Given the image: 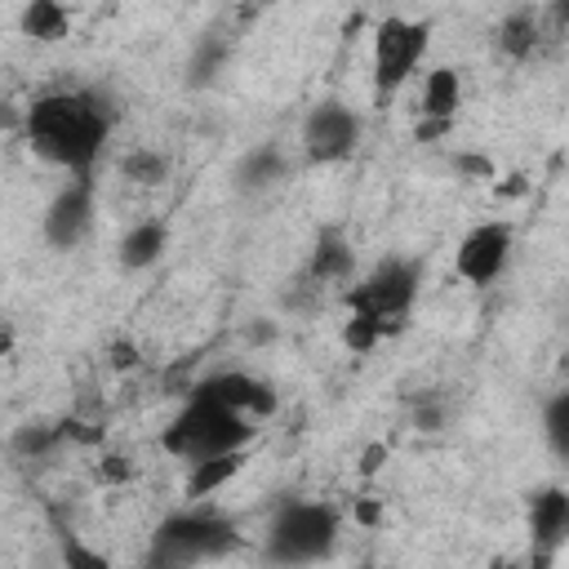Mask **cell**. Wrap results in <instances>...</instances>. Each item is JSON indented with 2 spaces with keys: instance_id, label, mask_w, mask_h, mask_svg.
Segmentation results:
<instances>
[{
  "instance_id": "16",
  "label": "cell",
  "mask_w": 569,
  "mask_h": 569,
  "mask_svg": "<svg viewBox=\"0 0 569 569\" xmlns=\"http://www.w3.org/2000/svg\"><path fill=\"white\" fill-rule=\"evenodd\" d=\"M160 253H164V227H160V222H138V227L120 240V262L133 267V271L151 267Z\"/></svg>"
},
{
  "instance_id": "26",
  "label": "cell",
  "mask_w": 569,
  "mask_h": 569,
  "mask_svg": "<svg viewBox=\"0 0 569 569\" xmlns=\"http://www.w3.org/2000/svg\"><path fill=\"white\" fill-rule=\"evenodd\" d=\"M493 569H516V565H511V560H502V565H493Z\"/></svg>"
},
{
  "instance_id": "8",
  "label": "cell",
  "mask_w": 569,
  "mask_h": 569,
  "mask_svg": "<svg viewBox=\"0 0 569 569\" xmlns=\"http://www.w3.org/2000/svg\"><path fill=\"white\" fill-rule=\"evenodd\" d=\"M302 142H307V156L320 160V164L342 160V156H351L356 142H360V120H356V111L342 107V102H320V107L307 116V124H302Z\"/></svg>"
},
{
  "instance_id": "17",
  "label": "cell",
  "mask_w": 569,
  "mask_h": 569,
  "mask_svg": "<svg viewBox=\"0 0 569 569\" xmlns=\"http://www.w3.org/2000/svg\"><path fill=\"white\" fill-rule=\"evenodd\" d=\"M22 31L36 36V40H62L67 36V9L53 4V0H36L22 13Z\"/></svg>"
},
{
  "instance_id": "13",
  "label": "cell",
  "mask_w": 569,
  "mask_h": 569,
  "mask_svg": "<svg viewBox=\"0 0 569 569\" xmlns=\"http://www.w3.org/2000/svg\"><path fill=\"white\" fill-rule=\"evenodd\" d=\"M307 276L311 280H347L351 276V244H347V236L338 231V227H325L320 231V240H316V249H311V267H307Z\"/></svg>"
},
{
  "instance_id": "21",
  "label": "cell",
  "mask_w": 569,
  "mask_h": 569,
  "mask_svg": "<svg viewBox=\"0 0 569 569\" xmlns=\"http://www.w3.org/2000/svg\"><path fill=\"white\" fill-rule=\"evenodd\" d=\"M378 338H387V333H382V329H378L369 316H351V320L342 325V342H347L351 351H369Z\"/></svg>"
},
{
  "instance_id": "12",
  "label": "cell",
  "mask_w": 569,
  "mask_h": 569,
  "mask_svg": "<svg viewBox=\"0 0 569 569\" xmlns=\"http://www.w3.org/2000/svg\"><path fill=\"white\" fill-rule=\"evenodd\" d=\"M458 93H462V84H458V71H453V67H436V71L427 76V89H422V111H427V124L418 129L422 138L440 133V129L453 120V111H458Z\"/></svg>"
},
{
  "instance_id": "25",
  "label": "cell",
  "mask_w": 569,
  "mask_h": 569,
  "mask_svg": "<svg viewBox=\"0 0 569 569\" xmlns=\"http://www.w3.org/2000/svg\"><path fill=\"white\" fill-rule=\"evenodd\" d=\"M360 520H369V525H373V520H378V507H373V502H360Z\"/></svg>"
},
{
  "instance_id": "27",
  "label": "cell",
  "mask_w": 569,
  "mask_h": 569,
  "mask_svg": "<svg viewBox=\"0 0 569 569\" xmlns=\"http://www.w3.org/2000/svg\"><path fill=\"white\" fill-rule=\"evenodd\" d=\"M360 569H369V565H360Z\"/></svg>"
},
{
  "instance_id": "10",
  "label": "cell",
  "mask_w": 569,
  "mask_h": 569,
  "mask_svg": "<svg viewBox=\"0 0 569 569\" xmlns=\"http://www.w3.org/2000/svg\"><path fill=\"white\" fill-rule=\"evenodd\" d=\"M89 227H93V191H89V182L80 178V182L62 187V191L53 196V204H49V213H44V236H49V244L71 249V244H80V240L89 236Z\"/></svg>"
},
{
  "instance_id": "18",
  "label": "cell",
  "mask_w": 569,
  "mask_h": 569,
  "mask_svg": "<svg viewBox=\"0 0 569 569\" xmlns=\"http://www.w3.org/2000/svg\"><path fill=\"white\" fill-rule=\"evenodd\" d=\"M547 440H551V449L560 453V458H569V391H560L551 405H547Z\"/></svg>"
},
{
  "instance_id": "3",
  "label": "cell",
  "mask_w": 569,
  "mask_h": 569,
  "mask_svg": "<svg viewBox=\"0 0 569 569\" xmlns=\"http://www.w3.org/2000/svg\"><path fill=\"white\" fill-rule=\"evenodd\" d=\"M249 436H253V427H249L244 413H236V409H227V405H213V400H204V396H191L187 409L164 427L160 445H164V453H173V458L204 462V458L244 449Z\"/></svg>"
},
{
  "instance_id": "20",
  "label": "cell",
  "mask_w": 569,
  "mask_h": 569,
  "mask_svg": "<svg viewBox=\"0 0 569 569\" xmlns=\"http://www.w3.org/2000/svg\"><path fill=\"white\" fill-rule=\"evenodd\" d=\"M276 178H284V160H280L276 151H258V156H249V164H244V182L262 187V182H276Z\"/></svg>"
},
{
  "instance_id": "24",
  "label": "cell",
  "mask_w": 569,
  "mask_h": 569,
  "mask_svg": "<svg viewBox=\"0 0 569 569\" xmlns=\"http://www.w3.org/2000/svg\"><path fill=\"white\" fill-rule=\"evenodd\" d=\"M378 458H382V449H369L365 453V471H378Z\"/></svg>"
},
{
  "instance_id": "14",
  "label": "cell",
  "mask_w": 569,
  "mask_h": 569,
  "mask_svg": "<svg viewBox=\"0 0 569 569\" xmlns=\"http://www.w3.org/2000/svg\"><path fill=\"white\" fill-rule=\"evenodd\" d=\"M538 40H542V18H538L533 9H516V13H507L502 27H498V44H502V53H511V58H529V53L538 49Z\"/></svg>"
},
{
  "instance_id": "5",
  "label": "cell",
  "mask_w": 569,
  "mask_h": 569,
  "mask_svg": "<svg viewBox=\"0 0 569 569\" xmlns=\"http://www.w3.org/2000/svg\"><path fill=\"white\" fill-rule=\"evenodd\" d=\"M413 298H418V262H409V258H382V262L347 293L351 316H369L382 333H391V329L405 325Z\"/></svg>"
},
{
  "instance_id": "22",
  "label": "cell",
  "mask_w": 569,
  "mask_h": 569,
  "mask_svg": "<svg viewBox=\"0 0 569 569\" xmlns=\"http://www.w3.org/2000/svg\"><path fill=\"white\" fill-rule=\"evenodd\" d=\"M62 560H67V569H111V560L98 556L93 547H84L80 538H62Z\"/></svg>"
},
{
  "instance_id": "6",
  "label": "cell",
  "mask_w": 569,
  "mask_h": 569,
  "mask_svg": "<svg viewBox=\"0 0 569 569\" xmlns=\"http://www.w3.org/2000/svg\"><path fill=\"white\" fill-rule=\"evenodd\" d=\"M427 53V27L413 18H382L373 31V84L378 93L400 89Z\"/></svg>"
},
{
  "instance_id": "1",
  "label": "cell",
  "mask_w": 569,
  "mask_h": 569,
  "mask_svg": "<svg viewBox=\"0 0 569 569\" xmlns=\"http://www.w3.org/2000/svg\"><path fill=\"white\" fill-rule=\"evenodd\" d=\"M107 129H111V111L89 89L40 93L27 107V138H31V147L49 164L67 169L76 182L80 178L89 182V169H93V160L102 156V142H107Z\"/></svg>"
},
{
  "instance_id": "4",
  "label": "cell",
  "mask_w": 569,
  "mask_h": 569,
  "mask_svg": "<svg viewBox=\"0 0 569 569\" xmlns=\"http://www.w3.org/2000/svg\"><path fill=\"white\" fill-rule=\"evenodd\" d=\"M338 542V511L325 502H289L267 533V556L276 565H311L325 560Z\"/></svg>"
},
{
  "instance_id": "19",
  "label": "cell",
  "mask_w": 569,
  "mask_h": 569,
  "mask_svg": "<svg viewBox=\"0 0 569 569\" xmlns=\"http://www.w3.org/2000/svg\"><path fill=\"white\" fill-rule=\"evenodd\" d=\"M120 169H124V178H133V182H160V178H164V156L142 147V151H129Z\"/></svg>"
},
{
  "instance_id": "15",
  "label": "cell",
  "mask_w": 569,
  "mask_h": 569,
  "mask_svg": "<svg viewBox=\"0 0 569 569\" xmlns=\"http://www.w3.org/2000/svg\"><path fill=\"white\" fill-rule=\"evenodd\" d=\"M240 467H244V449H236V453H218V458H204V462H191L187 493H191V498H209V493L222 489Z\"/></svg>"
},
{
  "instance_id": "7",
  "label": "cell",
  "mask_w": 569,
  "mask_h": 569,
  "mask_svg": "<svg viewBox=\"0 0 569 569\" xmlns=\"http://www.w3.org/2000/svg\"><path fill=\"white\" fill-rule=\"evenodd\" d=\"M507 253H511V227L507 222H480L462 236V244L453 253V267L467 284H489V280L502 276Z\"/></svg>"
},
{
  "instance_id": "11",
  "label": "cell",
  "mask_w": 569,
  "mask_h": 569,
  "mask_svg": "<svg viewBox=\"0 0 569 569\" xmlns=\"http://www.w3.org/2000/svg\"><path fill=\"white\" fill-rule=\"evenodd\" d=\"M191 396H204V400H213V405H227V409H236V413H244V418H262V413L276 409V391H271L267 382L249 378V373H213V378H204Z\"/></svg>"
},
{
  "instance_id": "23",
  "label": "cell",
  "mask_w": 569,
  "mask_h": 569,
  "mask_svg": "<svg viewBox=\"0 0 569 569\" xmlns=\"http://www.w3.org/2000/svg\"><path fill=\"white\" fill-rule=\"evenodd\" d=\"M218 62H222V49H213V40H204V49H200V62H196V76H191V80H196V84H200V80H209V76L218 71Z\"/></svg>"
},
{
  "instance_id": "2",
  "label": "cell",
  "mask_w": 569,
  "mask_h": 569,
  "mask_svg": "<svg viewBox=\"0 0 569 569\" xmlns=\"http://www.w3.org/2000/svg\"><path fill=\"white\" fill-rule=\"evenodd\" d=\"M236 547H240V533L222 511L191 507V511L169 516L156 529V538L147 547V569H191V565L218 560Z\"/></svg>"
},
{
  "instance_id": "9",
  "label": "cell",
  "mask_w": 569,
  "mask_h": 569,
  "mask_svg": "<svg viewBox=\"0 0 569 569\" xmlns=\"http://www.w3.org/2000/svg\"><path fill=\"white\" fill-rule=\"evenodd\" d=\"M569 542V489L547 485L529 498V556L556 560Z\"/></svg>"
}]
</instances>
